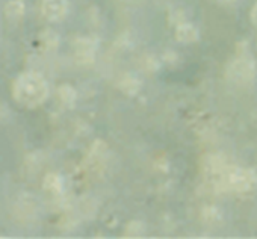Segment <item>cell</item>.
<instances>
[{
	"mask_svg": "<svg viewBox=\"0 0 257 239\" xmlns=\"http://www.w3.org/2000/svg\"><path fill=\"white\" fill-rule=\"evenodd\" d=\"M177 37L180 41H194L197 38V31L191 25H183L177 29Z\"/></svg>",
	"mask_w": 257,
	"mask_h": 239,
	"instance_id": "2",
	"label": "cell"
},
{
	"mask_svg": "<svg viewBox=\"0 0 257 239\" xmlns=\"http://www.w3.org/2000/svg\"><path fill=\"white\" fill-rule=\"evenodd\" d=\"M43 11L49 20H61L65 16L67 4L65 0H44Z\"/></svg>",
	"mask_w": 257,
	"mask_h": 239,
	"instance_id": "1",
	"label": "cell"
},
{
	"mask_svg": "<svg viewBox=\"0 0 257 239\" xmlns=\"http://www.w3.org/2000/svg\"><path fill=\"white\" fill-rule=\"evenodd\" d=\"M252 22H254V23L257 25V7H255V8L252 10Z\"/></svg>",
	"mask_w": 257,
	"mask_h": 239,
	"instance_id": "4",
	"label": "cell"
},
{
	"mask_svg": "<svg viewBox=\"0 0 257 239\" xmlns=\"http://www.w3.org/2000/svg\"><path fill=\"white\" fill-rule=\"evenodd\" d=\"M7 13H8V16H22V13H23V7L19 4V2H13V4H10L8 5V8H7Z\"/></svg>",
	"mask_w": 257,
	"mask_h": 239,
	"instance_id": "3",
	"label": "cell"
}]
</instances>
